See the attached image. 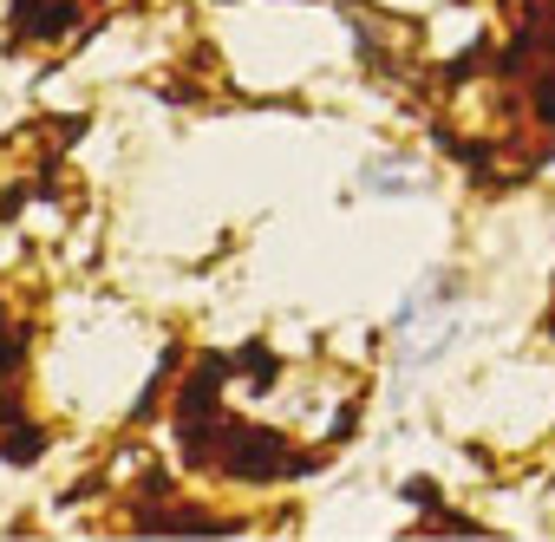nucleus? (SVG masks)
Returning <instances> with one entry per match:
<instances>
[{
  "instance_id": "1",
  "label": "nucleus",
  "mask_w": 555,
  "mask_h": 542,
  "mask_svg": "<svg viewBox=\"0 0 555 542\" xmlns=\"http://www.w3.org/2000/svg\"><path fill=\"white\" fill-rule=\"evenodd\" d=\"M209 464H216L229 483H274V477H295V470H301V457L274 438V431H261V425H222Z\"/></svg>"
}]
</instances>
